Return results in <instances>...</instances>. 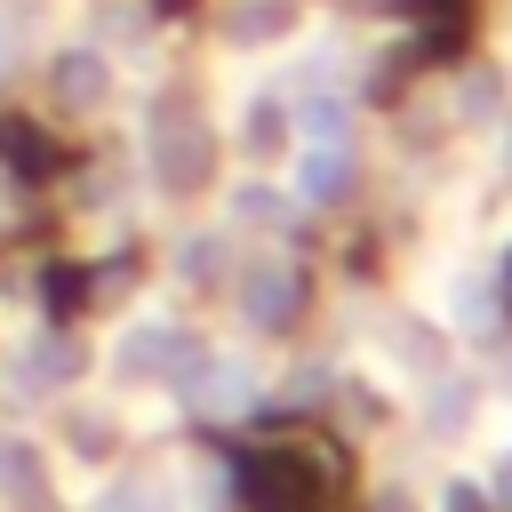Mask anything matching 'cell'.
<instances>
[{
  "label": "cell",
  "mask_w": 512,
  "mask_h": 512,
  "mask_svg": "<svg viewBox=\"0 0 512 512\" xmlns=\"http://www.w3.org/2000/svg\"><path fill=\"white\" fill-rule=\"evenodd\" d=\"M144 168H152L160 192H192L208 176V128H200L192 104H152V120H144Z\"/></svg>",
  "instance_id": "obj_1"
},
{
  "label": "cell",
  "mask_w": 512,
  "mask_h": 512,
  "mask_svg": "<svg viewBox=\"0 0 512 512\" xmlns=\"http://www.w3.org/2000/svg\"><path fill=\"white\" fill-rule=\"evenodd\" d=\"M48 88H56V104H64V112H96V104L112 96V56H104L96 40H80V48H56V64H48Z\"/></svg>",
  "instance_id": "obj_2"
},
{
  "label": "cell",
  "mask_w": 512,
  "mask_h": 512,
  "mask_svg": "<svg viewBox=\"0 0 512 512\" xmlns=\"http://www.w3.org/2000/svg\"><path fill=\"white\" fill-rule=\"evenodd\" d=\"M344 176H352V144H344V136H304V144H296V192H304V200L344 192Z\"/></svg>",
  "instance_id": "obj_3"
},
{
  "label": "cell",
  "mask_w": 512,
  "mask_h": 512,
  "mask_svg": "<svg viewBox=\"0 0 512 512\" xmlns=\"http://www.w3.org/2000/svg\"><path fill=\"white\" fill-rule=\"evenodd\" d=\"M288 24H296V0H232L224 40H232V48H264V40H280Z\"/></svg>",
  "instance_id": "obj_4"
},
{
  "label": "cell",
  "mask_w": 512,
  "mask_h": 512,
  "mask_svg": "<svg viewBox=\"0 0 512 512\" xmlns=\"http://www.w3.org/2000/svg\"><path fill=\"white\" fill-rule=\"evenodd\" d=\"M240 304H248V320H288V304H296V272H288V264H256V272L240 280Z\"/></svg>",
  "instance_id": "obj_5"
},
{
  "label": "cell",
  "mask_w": 512,
  "mask_h": 512,
  "mask_svg": "<svg viewBox=\"0 0 512 512\" xmlns=\"http://www.w3.org/2000/svg\"><path fill=\"white\" fill-rule=\"evenodd\" d=\"M24 496H40V448L0 432V504H24Z\"/></svg>",
  "instance_id": "obj_6"
},
{
  "label": "cell",
  "mask_w": 512,
  "mask_h": 512,
  "mask_svg": "<svg viewBox=\"0 0 512 512\" xmlns=\"http://www.w3.org/2000/svg\"><path fill=\"white\" fill-rule=\"evenodd\" d=\"M248 152H288V112H280L272 96L248 104Z\"/></svg>",
  "instance_id": "obj_7"
},
{
  "label": "cell",
  "mask_w": 512,
  "mask_h": 512,
  "mask_svg": "<svg viewBox=\"0 0 512 512\" xmlns=\"http://www.w3.org/2000/svg\"><path fill=\"white\" fill-rule=\"evenodd\" d=\"M216 264H224V240H216V232H192V240L176 248V272H184V280H216Z\"/></svg>",
  "instance_id": "obj_8"
},
{
  "label": "cell",
  "mask_w": 512,
  "mask_h": 512,
  "mask_svg": "<svg viewBox=\"0 0 512 512\" xmlns=\"http://www.w3.org/2000/svg\"><path fill=\"white\" fill-rule=\"evenodd\" d=\"M232 216H240V224H272V216H280V192H272V184H240V192H232Z\"/></svg>",
  "instance_id": "obj_9"
},
{
  "label": "cell",
  "mask_w": 512,
  "mask_h": 512,
  "mask_svg": "<svg viewBox=\"0 0 512 512\" xmlns=\"http://www.w3.org/2000/svg\"><path fill=\"white\" fill-rule=\"evenodd\" d=\"M104 32H112V40H136V32H144L136 0H112V8H96V40H104Z\"/></svg>",
  "instance_id": "obj_10"
},
{
  "label": "cell",
  "mask_w": 512,
  "mask_h": 512,
  "mask_svg": "<svg viewBox=\"0 0 512 512\" xmlns=\"http://www.w3.org/2000/svg\"><path fill=\"white\" fill-rule=\"evenodd\" d=\"M96 512H152V488H144V480H112V488L96 496Z\"/></svg>",
  "instance_id": "obj_11"
},
{
  "label": "cell",
  "mask_w": 512,
  "mask_h": 512,
  "mask_svg": "<svg viewBox=\"0 0 512 512\" xmlns=\"http://www.w3.org/2000/svg\"><path fill=\"white\" fill-rule=\"evenodd\" d=\"M24 368H32V376H72V344H32Z\"/></svg>",
  "instance_id": "obj_12"
}]
</instances>
